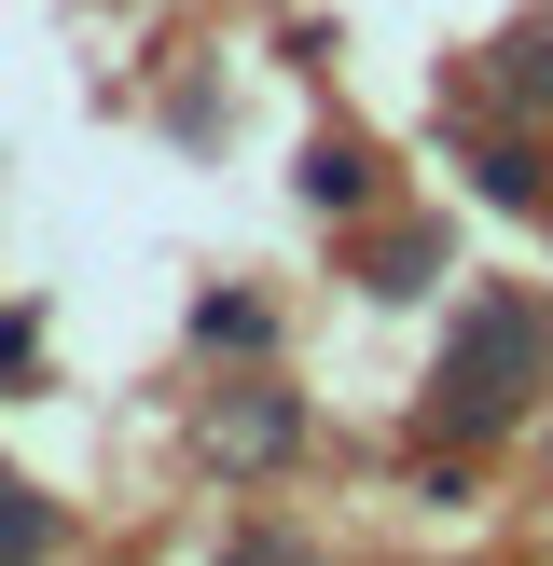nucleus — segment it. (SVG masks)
I'll return each mask as SVG.
<instances>
[{"label": "nucleus", "instance_id": "nucleus-5", "mask_svg": "<svg viewBox=\"0 0 553 566\" xmlns=\"http://www.w3.org/2000/svg\"><path fill=\"white\" fill-rule=\"evenodd\" d=\"M429 276H442V235H429V221H401V235L359 263V291H387V304H401V291H429Z\"/></svg>", "mask_w": 553, "mask_h": 566}, {"label": "nucleus", "instance_id": "nucleus-9", "mask_svg": "<svg viewBox=\"0 0 553 566\" xmlns=\"http://www.w3.org/2000/svg\"><path fill=\"white\" fill-rule=\"evenodd\" d=\"M540 484H553V442H540Z\"/></svg>", "mask_w": 553, "mask_h": 566}, {"label": "nucleus", "instance_id": "nucleus-8", "mask_svg": "<svg viewBox=\"0 0 553 566\" xmlns=\"http://www.w3.org/2000/svg\"><path fill=\"white\" fill-rule=\"evenodd\" d=\"M194 332H208V346H263V304H249V291H221V304H208Z\"/></svg>", "mask_w": 553, "mask_h": 566}, {"label": "nucleus", "instance_id": "nucleus-2", "mask_svg": "<svg viewBox=\"0 0 553 566\" xmlns=\"http://www.w3.org/2000/svg\"><path fill=\"white\" fill-rule=\"evenodd\" d=\"M291 442H304L291 387H249V401H221V415H208V457H221V470H276Z\"/></svg>", "mask_w": 553, "mask_h": 566}, {"label": "nucleus", "instance_id": "nucleus-1", "mask_svg": "<svg viewBox=\"0 0 553 566\" xmlns=\"http://www.w3.org/2000/svg\"><path fill=\"white\" fill-rule=\"evenodd\" d=\"M540 374H553V318L484 291L429 359V442H498L512 415H540Z\"/></svg>", "mask_w": 553, "mask_h": 566}, {"label": "nucleus", "instance_id": "nucleus-7", "mask_svg": "<svg viewBox=\"0 0 553 566\" xmlns=\"http://www.w3.org/2000/svg\"><path fill=\"white\" fill-rule=\"evenodd\" d=\"M42 539H55V512H42L28 484H0V553H42Z\"/></svg>", "mask_w": 553, "mask_h": 566}, {"label": "nucleus", "instance_id": "nucleus-3", "mask_svg": "<svg viewBox=\"0 0 553 566\" xmlns=\"http://www.w3.org/2000/svg\"><path fill=\"white\" fill-rule=\"evenodd\" d=\"M470 193H484V208H553V166H540V138H470Z\"/></svg>", "mask_w": 553, "mask_h": 566}, {"label": "nucleus", "instance_id": "nucleus-4", "mask_svg": "<svg viewBox=\"0 0 553 566\" xmlns=\"http://www.w3.org/2000/svg\"><path fill=\"white\" fill-rule=\"evenodd\" d=\"M304 208H374V153H359V138H319V153H304Z\"/></svg>", "mask_w": 553, "mask_h": 566}, {"label": "nucleus", "instance_id": "nucleus-6", "mask_svg": "<svg viewBox=\"0 0 553 566\" xmlns=\"http://www.w3.org/2000/svg\"><path fill=\"white\" fill-rule=\"evenodd\" d=\"M498 97H512V111H540V125H553V28H525V42H498Z\"/></svg>", "mask_w": 553, "mask_h": 566}]
</instances>
